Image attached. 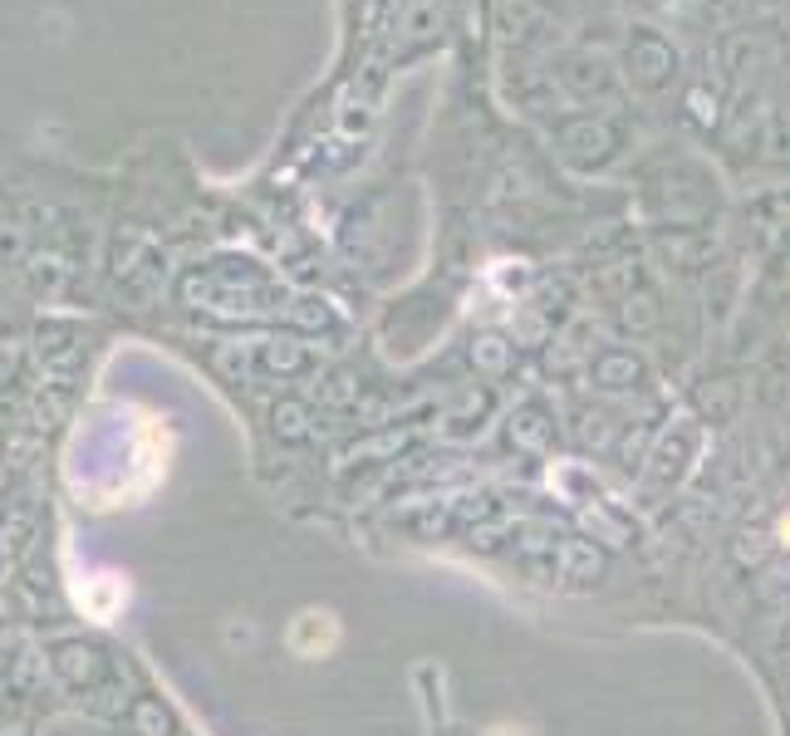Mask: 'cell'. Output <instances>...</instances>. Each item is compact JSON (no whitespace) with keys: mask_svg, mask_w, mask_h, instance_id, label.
I'll return each mask as SVG.
<instances>
[{"mask_svg":"<svg viewBox=\"0 0 790 736\" xmlns=\"http://www.w3.org/2000/svg\"><path fill=\"white\" fill-rule=\"evenodd\" d=\"M781 545H786V551H790V511L781 515Z\"/></svg>","mask_w":790,"mask_h":736,"instance_id":"6da1fadb","label":"cell"}]
</instances>
